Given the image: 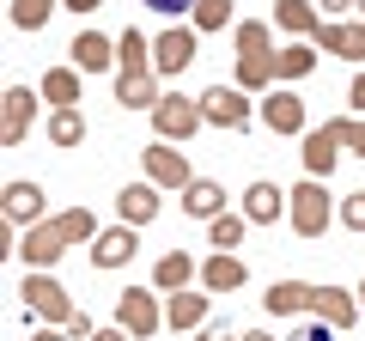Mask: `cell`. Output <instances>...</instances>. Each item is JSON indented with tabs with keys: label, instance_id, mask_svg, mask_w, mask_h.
I'll return each instance as SVG.
<instances>
[{
	"label": "cell",
	"instance_id": "1",
	"mask_svg": "<svg viewBox=\"0 0 365 341\" xmlns=\"http://www.w3.org/2000/svg\"><path fill=\"white\" fill-rule=\"evenodd\" d=\"M91 238H98V213L91 208H67V213H49L43 225H31L25 244H19V256H25L31 268H49V263H61L73 244H91Z\"/></svg>",
	"mask_w": 365,
	"mask_h": 341
},
{
	"label": "cell",
	"instance_id": "2",
	"mask_svg": "<svg viewBox=\"0 0 365 341\" xmlns=\"http://www.w3.org/2000/svg\"><path fill=\"white\" fill-rule=\"evenodd\" d=\"M19 299H25L31 305V311H37V317H49V323H73V299H67V287H61V280H55L49 275V268H31V280H25V287H19Z\"/></svg>",
	"mask_w": 365,
	"mask_h": 341
},
{
	"label": "cell",
	"instance_id": "3",
	"mask_svg": "<svg viewBox=\"0 0 365 341\" xmlns=\"http://www.w3.org/2000/svg\"><path fill=\"white\" fill-rule=\"evenodd\" d=\"M116 329H128V335H158L165 329V311H158V292L153 287H128L116 292Z\"/></svg>",
	"mask_w": 365,
	"mask_h": 341
},
{
	"label": "cell",
	"instance_id": "4",
	"mask_svg": "<svg viewBox=\"0 0 365 341\" xmlns=\"http://www.w3.org/2000/svg\"><path fill=\"white\" fill-rule=\"evenodd\" d=\"M287 220H292V232H299V238H323L329 232V189L317 183V177H304V183L292 189Z\"/></svg>",
	"mask_w": 365,
	"mask_h": 341
},
{
	"label": "cell",
	"instance_id": "5",
	"mask_svg": "<svg viewBox=\"0 0 365 341\" xmlns=\"http://www.w3.org/2000/svg\"><path fill=\"white\" fill-rule=\"evenodd\" d=\"M201 122H207V116H201V98H182V92H165V98H158V110H153L158 141H189Z\"/></svg>",
	"mask_w": 365,
	"mask_h": 341
},
{
	"label": "cell",
	"instance_id": "6",
	"mask_svg": "<svg viewBox=\"0 0 365 341\" xmlns=\"http://www.w3.org/2000/svg\"><path fill=\"white\" fill-rule=\"evenodd\" d=\"M201 116H207L213 128L244 134L250 122H256V110H250V98L237 92V86H207V92H201Z\"/></svg>",
	"mask_w": 365,
	"mask_h": 341
},
{
	"label": "cell",
	"instance_id": "7",
	"mask_svg": "<svg viewBox=\"0 0 365 341\" xmlns=\"http://www.w3.org/2000/svg\"><path fill=\"white\" fill-rule=\"evenodd\" d=\"M140 165H146V183H158V189H189L195 183V177H189V153H177L170 141L140 146Z\"/></svg>",
	"mask_w": 365,
	"mask_h": 341
},
{
	"label": "cell",
	"instance_id": "8",
	"mask_svg": "<svg viewBox=\"0 0 365 341\" xmlns=\"http://www.w3.org/2000/svg\"><path fill=\"white\" fill-rule=\"evenodd\" d=\"M195 55H201L195 31H189V25H170V31H158V37H153V73H182Z\"/></svg>",
	"mask_w": 365,
	"mask_h": 341
},
{
	"label": "cell",
	"instance_id": "9",
	"mask_svg": "<svg viewBox=\"0 0 365 341\" xmlns=\"http://www.w3.org/2000/svg\"><path fill=\"white\" fill-rule=\"evenodd\" d=\"M31 116H37V92L31 86H6V110H0V146H19L31 134Z\"/></svg>",
	"mask_w": 365,
	"mask_h": 341
},
{
	"label": "cell",
	"instance_id": "10",
	"mask_svg": "<svg viewBox=\"0 0 365 341\" xmlns=\"http://www.w3.org/2000/svg\"><path fill=\"white\" fill-rule=\"evenodd\" d=\"M43 208H49V195H43V183H31V177H19V183H6V220H13V225H25V232H31V225H43V220H49Z\"/></svg>",
	"mask_w": 365,
	"mask_h": 341
},
{
	"label": "cell",
	"instance_id": "11",
	"mask_svg": "<svg viewBox=\"0 0 365 341\" xmlns=\"http://www.w3.org/2000/svg\"><path fill=\"white\" fill-rule=\"evenodd\" d=\"M134 250H140L134 225H110V232L91 238V263H98V268H122V263H134Z\"/></svg>",
	"mask_w": 365,
	"mask_h": 341
},
{
	"label": "cell",
	"instance_id": "12",
	"mask_svg": "<svg viewBox=\"0 0 365 341\" xmlns=\"http://www.w3.org/2000/svg\"><path fill=\"white\" fill-rule=\"evenodd\" d=\"M311 43H317L323 55H347V61H365V19H359V25H329V19H323Z\"/></svg>",
	"mask_w": 365,
	"mask_h": 341
},
{
	"label": "cell",
	"instance_id": "13",
	"mask_svg": "<svg viewBox=\"0 0 365 341\" xmlns=\"http://www.w3.org/2000/svg\"><path fill=\"white\" fill-rule=\"evenodd\" d=\"M262 122H268L274 134H311L304 128V98H292V92H268L262 98Z\"/></svg>",
	"mask_w": 365,
	"mask_h": 341
},
{
	"label": "cell",
	"instance_id": "14",
	"mask_svg": "<svg viewBox=\"0 0 365 341\" xmlns=\"http://www.w3.org/2000/svg\"><path fill=\"white\" fill-rule=\"evenodd\" d=\"M311 311L323 317L329 329H353V323H359V292H341V287H317Z\"/></svg>",
	"mask_w": 365,
	"mask_h": 341
},
{
	"label": "cell",
	"instance_id": "15",
	"mask_svg": "<svg viewBox=\"0 0 365 341\" xmlns=\"http://www.w3.org/2000/svg\"><path fill=\"white\" fill-rule=\"evenodd\" d=\"M116 213H122V225H134V232L153 225V220H158V183H128V189L116 195Z\"/></svg>",
	"mask_w": 365,
	"mask_h": 341
},
{
	"label": "cell",
	"instance_id": "16",
	"mask_svg": "<svg viewBox=\"0 0 365 341\" xmlns=\"http://www.w3.org/2000/svg\"><path fill=\"white\" fill-rule=\"evenodd\" d=\"M237 287H244V263H237L232 250H213L207 263H201V292L220 299V292H237Z\"/></svg>",
	"mask_w": 365,
	"mask_h": 341
},
{
	"label": "cell",
	"instance_id": "17",
	"mask_svg": "<svg viewBox=\"0 0 365 341\" xmlns=\"http://www.w3.org/2000/svg\"><path fill=\"white\" fill-rule=\"evenodd\" d=\"M213 292H189V287H182V292H170V299H165V323L170 329H207V311H213Z\"/></svg>",
	"mask_w": 365,
	"mask_h": 341
},
{
	"label": "cell",
	"instance_id": "18",
	"mask_svg": "<svg viewBox=\"0 0 365 341\" xmlns=\"http://www.w3.org/2000/svg\"><path fill=\"white\" fill-rule=\"evenodd\" d=\"M299 158H304V177H317V183H323L329 170H335V158H341V141L329 134V122L304 134V153H299Z\"/></svg>",
	"mask_w": 365,
	"mask_h": 341
},
{
	"label": "cell",
	"instance_id": "19",
	"mask_svg": "<svg viewBox=\"0 0 365 341\" xmlns=\"http://www.w3.org/2000/svg\"><path fill=\"white\" fill-rule=\"evenodd\" d=\"M67 55H73V67H79V73H104V67H116V43H110V37H98V31H79Z\"/></svg>",
	"mask_w": 365,
	"mask_h": 341
},
{
	"label": "cell",
	"instance_id": "20",
	"mask_svg": "<svg viewBox=\"0 0 365 341\" xmlns=\"http://www.w3.org/2000/svg\"><path fill=\"white\" fill-rule=\"evenodd\" d=\"M182 213H189V220H220V213H225V189L220 183H213V177H195V183H189V189H182Z\"/></svg>",
	"mask_w": 365,
	"mask_h": 341
},
{
	"label": "cell",
	"instance_id": "21",
	"mask_svg": "<svg viewBox=\"0 0 365 341\" xmlns=\"http://www.w3.org/2000/svg\"><path fill=\"white\" fill-rule=\"evenodd\" d=\"M280 208H292V195H280L274 183H250L244 189V220L250 225H274V220H280Z\"/></svg>",
	"mask_w": 365,
	"mask_h": 341
},
{
	"label": "cell",
	"instance_id": "22",
	"mask_svg": "<svg viewBox=\"0 0 365 341\" xmlns=\"http://www.w3.org/2000/svg\"><path fill=\"white\" fill-rule=\"evenodd\" d=\"M189 280H195V256H189V250H165L158 268H153V287L158 292H182Z\"/></svg>",
	"mask_w": 365,
	"mask_h": 341
},
{
	"label": "cell",
	"instance_id": "23",
	"mask_svg": "<svg viewBox=\"0 0 365 341\" xmlns=\"http://www.w3.org/2000/svg\"><path fill=\"white\" fill-rule=\"evenodd\" d=\"M311 299H317V287H304V280H274L262 305H268L274 317H299V311H311Z\"/></svg>",
	"mask_w": 365,
	"mask_h": 341
},
{
	"label": "cell",
	"instance_id": "24",
	"mask_svg": "<svg viewBox=\"0 0 365 341\" xmlns=\"http://www.w3.org/2000/svg\"><path fill=\"white\" fill-rule=\"evenodd\" d=\"M116 67H122V73H134V79H140V73H153V37H140V31H122V37H116Z\"/></svg>",
	"mask_w": 365,
	"mask_h": 341
},
{
	"label": "cell",
	"instance_id": "25",
	"mask_svg": "<svg viewBox=\"0 0 365 341\" xmlns=\"http://www.w3.org/2000/svg\"><path fill=\"white\" fill-rule=\"evenodd\" d=\"M274 19H280V31H292V37H304V43L323 25V13H317L311 0H274Z\"/></svg>",
	"mask_w": 365,
	"mask_h": 341
},
{
	"label": "cell",
	"instance_id": "26",
	"mask_svg": "<svg viewBox=\"0 0 365 341\" xmlns=\"http://www.w3.org/2000/svg\"><path fill=\"white\" fill-rule=\"evenodd\" d=\"M158 73H116V104H128V110H158Z\"/></svg>",
	"mask_w": 365,
	"mask_h": 341
},
{
	"label": "cell",
	"instance_id": "27",
	"mask_svg": "<svg viewBox=\"0 0 365 341\" xmlns=\"http://www.w3.org/2000/svg\"><path fill=\"white\" fill-rule=\"evenodd\" d=\"M43 98H49L55 110H73L79 98H86L79 92V67H49V73H43Z\"/></svg>",
	"mask_w": 365,
	"mask_h": 341
},
{
	"label": "cell",
	"instance_id": "28",
	"mask_svg": "<svg viewBox=\"0 0 365 341\" xmlns=\"http://www.w3.org/2000/svg\"><path fill=\"white\" fill-rule=\"evenodd\" d=\"M317 43H287V49L274 55V67H280V79H304V73H317Z\"/></svg>",
	"mask_w": 365,
	"mask_h": 341
},
{
	"label": "cell",
	"instance_id": "29",
	"mask_svg": "<svg viewBox=\"0 0 365 341\" xmlns=\"http://www.w3.org/2000/svg\"><path fill=\"white\" fill-rule=\"evenodd\" d=\"M274 73H280L274 55H237V92H268Z\"/></svg>",
	"mask_w": 365,
	"mask_h": 341
},
{
	"label": "cell",
	"instance_id": "30",
	"mask_svg": "<svg viewBox=\"0 0 365 341\" xmlns=\"http://www.w3.org/2000/svg\"><path fill=\"white\" fill-rule=\"evenodd\" d=\"M49 141L55 146H86V116H79V104L73 110H49Z\"/></svg>",
	"mask_w": 365,
	"mask_h": 341
},
{
	"label": "cell",
	"instance_id": "31",
	"mask_svg": "<svg viewBox=\"0 0 365 341\" xmlns=\"http://www.w3.org/2000/svg\"><path fill=\"white\" fill-rule=\"evenodd\" d=\"M244 232H250L244 213H220V220L207 225V244H213V250H237V244H244Z\"/></svg>",
	"mask_w": 365,
	"mask_h": 341
},
{
	"label": "cell",
	"instance_id": "32",
	"mask_svg": "<svg viewBox=\"0 0 365 341\" xmlns=\"http://www.w3.org/2000/svg\"><path fill=\"white\" fill-rule=\"evenodd\" d=\"M55 6H61V0H13V25L19 31H43Z\"/></svg>",
	"mask_w": 365,
	"mask_h": 341
},
{
	"label": "cell",
	"instance_id": "33",
	"mask_svg": "<svg viewBox=\"0 0 365 341\" xmlns=\"http://www.w3.org/2000/svg\"><path fill=\"white\" fill-rule=\"evenodd\" d=\"M237 55H274V37H268L262 19H244L237 25Z\"/></svg>",
	"mask_w": 365,
	"mask_h": 341
},
{
	"label": "cell",
	"instance_id": "34",
	"mask_svg": "<svg viewBox=\"0 0 365 341\" xmlns=\"http://www.w3.org/2000/svg\"><path fill=\"white\" fill-rule=\"evenodd\" d=\"M232 6H237V0H201L189 19H195V31H225V25H232Z\"/></svg>",
	"mask_w": 365,
	"mask_h": 341
},
{
	"label": "cell",
	"instance_id": "35",
	"mask_svg": "<svg viewBox=\"0 0 365 341\" xmlns=\"http://www.w3.org/2000/svg\"><path fill=\"white\" fill-rule=\"evenodd\" d=\"M329 134H335L347 153H359V158H365V116H335V122H329Z\"/></svg>",
	"mask_w": 365,
	"mask_h": 341
},
{
	"label": "cell",
	"instance_id": "36",
	"mask_svg": "<svg viewBox=\"0 0 365 341\" xmlns=\"http://www.w3.org/2000/svg\"><path fill=\"white\" fill-rule=\"evenodd\" d=\"M341 225H347V232H365V189H353V195L341 201Z\"/></svg>",
	"mask_w": 365,
	"mask_h": 341
},
{
	"label": "cell",
	"instance_id": "37",
	"mask_svg": "<svg viewBox=\"0 0 365 341\" xmlns=\"http://www.w3.org/2000/svg\"><path fill=\"white\" fill-rule=\"evenodd\" d=\"M140 6H153V13H165V19H177V13H195L201 0H140Z\"/></svg>",
	"mask_w": 365,
	"mask_h": 341
},
{
	"label": "cell",
	"instance_id": "38",
	"mask_svg": "<svg viewBox=\"0 0 365 341\" xmlns=\"http://www.w3.org/2000/svg\"><path fill=\"white\" fill-rule=\"evenodd\" d=\"M91 335H98V329H91V317H86V311H79V317H73V323H67V341H91Z\"/></svg>",
	"mask_w": 365,
	"mask_h": 341
},
{
	"label": "cell",
	"instance_id": "39",
	"mask_svg": "<svg viewBox=\"0 0 365 341\" xmlns=\"http://www.w3.org/2000/svg\"><path fill=\"white\" fill-rule=\"evenodd\" d=\"M292 341H335V329H329V323H304Z\"/></svg>",
	"mask_w": 365,
	"mask_h": 341
},
{
	"label": "cell",
	"instance_id": "40",
	"mask_svg": "<svg viewBox=\"0 0 365 341\" xmlns=\"http://www.w3.org/2000/svg\"><path fill=\"white\" fill-rule=\"evenodd\" d=\"M347 98H353V110L365 116V73H353V86H347Z\"/></svg>",
	"mask_w": 365,
	"mask_h": 341
},
{
	"label": "cell",
	"instance_id": "41",
	"mask_svg": "<svg viewBox=\"0 0 365 341\" xmlns=\"http://www.w3.org/2000/svg\"><path fill=\"white\" fill-rule=\"evenodd\" d=\"M195 341H232V323H207V329H201Z\"/></svg>",
	"mask_w": 365,
	"mask_h": 341
},
{
	"label": "cell",
	"instance_id": "42",
	"mask_svg": "<svg viewBox=\"0 0 365 341\" xmlns=\"http://www.w3.org/2000/svg\"><path fill=\"white\" fill-rule=\"evenodd\" d=\"M61 6H67V13H79V19H86V13H98L104 0H61Z\"/></svg>",
	"mask_w": 365,
	"mask_h": 341
},
{
	"label": "cell",
	"instance_id": "43",
	"mask_svg": "<svg viewBox=\"0 0 365 341\" xmlns=\"http://www.w3.org/2000/svg\"><path fill=\"white\" fill-rule=\"evenodd\" d=\"M91 341H128V329H98Z\"/></svg>",
	"mask_w": 365,
	"mask_h": 341
},
{
	"label": "cell",
	"instance_id": "44",
	"mask_svg": "<svg viewBox=\"0 0 365 341\" xmlns=\"http://www.w3.org/2000/svg\"><path fill=\"white\" fill-rule=\"evenodd\" d=\"M237 341H274V335H268V329H244V335H237Z\"/></svg>",
	"mask_w": 365,
	"mask_h": 341
},
{
	"label": "cell",
	"instance_id": "45",
	"mask_svg": "<svg viewBox=\"0 0 365 341\" xmlns=\"http://www.w3.org/2000/svg\"><path fill=\"white\" fill-rule=\"evenodd\" d=\"M37 341H67V329H37Z\"/></svg>",
	"mask_w": 365,
	"mask_h": 341
},
{
	"label": "cell",
	"instance_id": "46",
	"mask_svg": "<svg viewBox=\"0 0 365 341\" xmlns=\"http://www.w3.org/2000/svg\"><path fill=\"white\" fill-rule=\"evenodd\" d=\"M323 6L329 13H347V6H359V0H323Z\"/></svg>",
	"mask_w": 365,
	"mask_h": 341
},
{
	"label": "cell",
	"instance_id": "47",
	"mask_svg": "<svg viewBox=\"0 0 365 341\" xmlns=\"http://www.w3.org/2000/svg\"><path fill=\"white\" fill-rule=\"evenodd\" d=\"M359 311H365V280H359Z\"/></svg>",
	"mask_w": 365,
	"mask_h": 341
}]
</instances>
